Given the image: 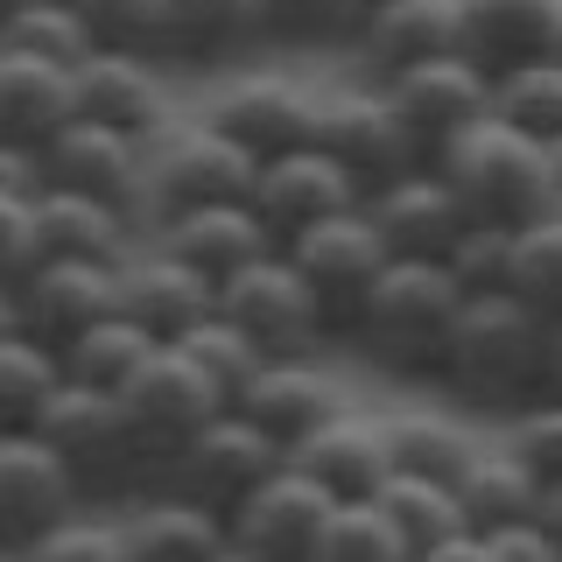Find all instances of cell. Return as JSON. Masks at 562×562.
<instances>
[{
	"instance_id": "6da1fadb",
	"label": "cell",
	"mask_w": 562,
	"mask_h": 562,
	"mask_svg": "<svg viewBox=\"0 0 562 562\" xmlns=\"http://www.w3.org/2000/svg\"><path fill=\"white\" fill-rule=\"evenodd\" d=\"M457 310H464V289L450 281L443 260H394L386 254V268L359 295V316H351L345 338L394 380H436Z\"/></svg>"
},
{
	"instance_id": "7a4b0ae2",
	"label": "cell",
	"mask_w": 562,
	"mask_h": 562,
	"mask_svg": "<svg viewBox=\"0 0 562 562\" xmlns=\"http://www.w3.org/2000/svg\"><path fill=\"white\" fill-rule=\"evenodd\" d=\"M541 330L549 324L506 289L464 295V310H457V324L443 338L436 380H443L457 401H471V408L514 415L541 394Z\"/></svg>"
},
{
	"instance_id": "3957f363",
	"label": "cell",
	"mask_w": 562,
	"mask_h": 562,
	"mask_svg": "<svg viewBox=\"0 0 562 562\" xmlns=\"http://www.w3.org/2000/svg\"><path fill=\"white\" fill-rule=\"evenodd\" d=\"M429 169L443 176V190L457 198V211H464L471 225H506V233H520L527 218H541V211L555 204L549 140L506 127L499 113L471 120Z\"/></svg>"
},
{
	"instance_id": "277c9868",
	"label": "cell",
	"mask_w": 562,
	"mask_h": 562,
	"mask_svg": "<svg viewBox=\"0 0 562 562\" xmlns=\"http://www.w3.org/2000/svg\"><path fill=\"white\" fill-rule=\"evenodd\" d=\"M113 408H120V429H127L140 471H162V457L183 443L198 422L218 415L225 394H218V386H211L176 345H155L148 359H140L134 373L113 386Z\"/></svg>"
},
{
	"instance_id": "5b68a950",
	"label": "cell",
	"mask_w": 562,
	"mask_h": 562,
	"mask_svg": "<svg viewBox=\"0 0 562 562\" xmlns=\"http://www.w3.org/2000/svg\"><path fill=\"white\" fill-rule=\"evenodd\" d=\"M281 254H289L295 274L310 281L316 310H324V338H345L351 316H359V295L373 289V274L386 268V239H380V225L366 218V204L324 211L316 225L281 239Z\"/></svg>"
},
{
	"instance_id": "8992f818",
	"label": "cell",
	"mask_w": 562,
	"mask_h": 562,
	"mask_svg": "<svg viewBox=\"0 0 562 562\" xmlns=\"http://www.w3.org/2000/svg\"><path fill=\"white\" fill-rule=\"evenodd\" d=\"M29 429L64 457V471L78 479L85 499H105V492H120L127 479H140V457L127 443V429H120V408H113L105 386H85V380L64 373L49 386V401L35 408Z\"/></svg>"
},
{
	"instance_id": "52a82bcc",
	"label": "cell",
	"mask_w": 562,
	"mask_h": 562,
	"mask_svg": "<svg viewBox=\"0 0 562 562\" xmlns=\"http://www.w3.org/2000/svg\"><path fill=\"white\" fill-rule=\"evenodd\" d=\"M274 464H281V443H274V436H260L239 408H218V415L198 422V429H190L183 443L162 457L155 485L183 492V499L211 506V514H233V506H239L260 479H268Z\"/></svg>"
},
{
	"instance_id": "ba28073f",
	"label": "cell",
	"mask_w": 562,
	"mask_h": 562,
	"mask_svg": "<svg viewBox=\"0 0 562 562\" xmlns=\"http://www.w3.org/2000/svg\"><path fill=\"white\" fill-rule=\"evenodd\" d=\"M254 183V155L233 148L218 127H162L148 140V176H140V211L148 218H169V211L190 204H225L246 198Z\"/></svg>"
},
{
	"instance_id": "9c48e42d",
	"label": "cell",
	"mask_w": 562,
	"mask_h": 562,
	"mask_svg": "<svg viewBox=\"0 0 562 562\" xmlns=\"http://www.w3.org/2000/svg\"><path fill=\"white\" fill-rule=\"evenodd\" d=\"M218 316H233V324L254 338L268 359H289V351H310L324 338V310H316L310 281L295 274V260L268 246V254H254L246 268H233L218 281Z\"/></svg>"
},
{
	"instance_id": "30bf717a",
	"label": "cell",
	"mask_w": 562,
	"mask_h": 562,
	"mask_svg": "<svg viewBox=\"0 0 562 562\" xmlns=\"http://www.w3.org/2000/svg\"><path fill=\"white\" fill-rule=\"evenodd\" d=\"M380 92L401 113V127H408L415 155H422V169H429L436 155L471 127V120L492 113V78L471 57H457V49H450V57H429V64H408V70H394V78H380Z\"/></svg>"
},
{
	"instance_id": "8fae6325",
	"label": "cell",
	"mask_w": 562,
	"mask_h": 562,
	"mask_svg": "<svg viewBox=\"0 0 562 562\" xmlns=\"http://www.w3.org/2000/svg\"><path fill=\"white\" fill-rule=\"evenodd\" d=\"M310 140L359 183V198L380 190V183H394V176H408V169H422V155H415L408 127H401V113L386 105V92H345V99L316 105Z\"/></svg>"
},
{
	"instance_id": "7c38bea8",
	"label": "cell",
	"mask_w": 562,
	"mask_h": 562,
	"mask_svg": "<svg viewBox=\"0 0 562 562\" xmlns=\"http://www.w3.org/2000/svg\"><path fill=\"white\" fill-rule=\"evenodd\" d=\"M70 506H85L78 479L35 429H0V555H22L35 535H49Z\"/></svg>"
},
{
	"instance_id": "4fadbf2b",
	"label": "cell",
	"mask_w": 562,
	"mask_h": 562,
	"mask_svg": "<svg viewBox=\"0 0 562 562\" xmlns=\"http://www.w3.org/2000/svg\"><path fill=\"white\" fill-rule=\"evenodd\" d=\"M105 310H120V268L113 260H70L43 254L14 281V324L43 345H70L85 324H99Z\"/></svg>"
},
{
	"instance_id": "5bb4252c",
	"label": "cell",
	"mask_w": 562,
	"mask_h": 562,
	"mask_svg": "<svg viewBox=\"0 0 562 562\" xmlns=\"http://www.w3.org/2000/svg\"><path fill=\"white\" fill-rule=\"evenodd\" d=\"M330 492L316 485V479H303V471L281 457V464L260 479L246 499L225 514V535L233 541H246L254 555H268V562H310V549H316V535H324V520H330Z\"/></svg>"
},
{
	"instance_id": "9a60e30c",
	"label": "cell",
	"mask_w": 562,
	"mask_h": 562,
	"mask_svg": "<svg viewBox=\"0 0 562 562\" xmlns=\"http://www.w3.org/2000/svg\"><path fill=\"white\" fill-rule=\"evenodd\" d=\"M140 176H148V140L105 127V120L70 113L43 140V183L57 190H85V198H105L120 211H140Z\"/></svg>"
},
{
	"instance_id": "2e32d148",
	"label": "cell",
	"mask_w": 562,
	"mask_h": 562,
	"mask_svg": "<svg viewBox=\"0 0 562 562\" xmlns=\"http://www.w3.org/2000/svg\"><path fill=\"white\" fill-rule=\"evenodd\" d=\"M246 204H254V218L274 233V246L289 233H303L316 225L324 211H345L359 204V183L330 162L316 140H295V148L268 155V162H254V183H246Z\"/></svg>"
},
{
	"instance_id": "e0dca14e",
	"label": "cell",
	"mask_w": 562,
	"mask_h": 562,
	"mask_svg": "<svg viewBox=\"0 0 562 562\" xmlns=\"http://www.w3.org/2000/svg\"><path fill=\"white\" fill-rule=\"evenodd\" d=\"M70 113L105 120V127L155 140L169 127V85L155 57H127V49H92L85 64H70Z\"/></svg>"
},
{
	"instance_id": "ac0fdd59",
	"label": "cell",
	"mask_w": 562,
	"mask_h": 562,
	"mask_svg": "<svg viewBox=\"0 0 562 562\" xmlns=\"http://www.w3.org/2000/svg\"><path fill=\"white\" fill-rule=\"evenodd\" d=\"M359 204H366V218L380 225V239H386L394 260H443L457 246V233L471 225L436 169H408V176H394V183L366 190Z\"/></svg>"
},
{
	"instance_id": "d6986e66",
	"label": "cell",
	"mask_w": 562,
	"mask_h": 562,
	"mask_svg": "<svg viewBox=\"0 0 562 562\" xmlns=\"http://www.w3.org/2000/svg\"><path fill=\"white\" fill-rule=\"evenodd\" d=\"M225 408H239L260 436H274V443L289 450V443H303L316 422L338 415V386H330V373L310 366V351H289V359H260L254 380H246Z\"/></svg>"
},
{
	"instance_id": "ffe728a7",
	"label": "cell",
	"mask_w": 562,
	"mask_h": 562,
	"mask_svg": "<svg viewBox=\"0 0 562 562\" xmlns=\"http://www.w3.org/2000/svg\"><path fill=\"white\" fill-rule=\"evenodd\" d=\"M310 120H316V105L295 92L289 78L260 70V78H233L218 99H211L204 127H218L233 148H246L254 162H268V155L295 148V140H310Z\"/></svg>"
},
{
	"instance_id": "44dd1931",
	"label": "cell",
	"mask_w": 562,
	"mask_h": 562,
	"mask_svg": "<svg viewBox=\"0 0 562 562\" xmlns=\"http://www.w3.org/2000/svg\"><path fill=\"white\" fill-rule=\"evenodd\" d=\"M155 246L176 254L183 268H198L204 281H225L233 268H246L254 254H268L274 233L254 218V204H246V198H225V204H190V211L155 218Z\"/></svg>"
},
{
	"instance_id": "7402d4cb",
	"label": "cell",
	"mask_w": 562,
	"mask_h": 562,
	"mask_svg": "<svg viewBox=\"0 0 562 562\" xmlns=\"http://www.w3.org/2000/svg\"><path fill=\"white\" fill-rule=\"evenodd\" d=\"M562 0H457V57H471L485 78L514 64H535L555 49Z\"/></svg>"
},
{
	"instance_id": "603a6c76",
	"label": "cell",
	"mask_w": 562,
	"mask_h": 562,
	"mask_svg": "<svg viewBox=\"0 0 562 562\" xmlns=\"http://www.w3.org/2000/svg\"><path fill=\"white\" fill-rule=\"evenodd\" d=\"M120 310L134 316L140 330H148L155 345H169V338H183L198 316H211L218 310V281H204L198 268H183L176 254H127L120 260Z\"/></svg>"
},
{
	"instance_id": "cb8c5ba5",
	"label": "cell",
	"mask_w": 562,
	"mask_h": 562,
	"mask_svg": "<svg viewBox=\"0 0 562 562\" xmlns=\"http://www.w3.org/2000/svg\"><path fill=\"white\" fill-rule=\"evenodd\" d=\"M303 479H316L330 492V499H373L380 479L394 471V457H386V429L380 422H359V415H330V422H316V429L303 436V443H289L281 450Z\"/></svg>"
},
{
	"instance_id": "d4e9b609",
	"label": "cell",
	"mask_w": 562,
	"mask_h": 562,
	"mask_svg": "<svg viewBox=\"0 0 562 562\" xmlns=\"http://www.w3.org/2000/svg\"><path fill=\"white\" fill-rule=\"evenodd\" d=\"M120 535H127V562H204L225 541V514L155 485L120 514Z\"/></svg>"
},
{
	"instance_id": "484cf974",
	"label": "cell",
	"mask_w": 562,
	"mask_h": 562,
	"mask_svg": "<svg viewBox=\"0 0 562 562\" xmlns=\"http://www.w3.org/2000/svg\"><path fill=\"white\" fill-rule=\"evenodd\" d=\"M35 239L43 254H70V260H127L134 246V211L105 204V198H85V190H57L43 183L35 190Z\"/></svg>"
},
{
	"instance_id": "4316f807",
	"label": "cell",
	"mask_w": 562,
	"mask_h": 562,
	"mask_svg": "<svg viewBox=\"0 0 562 562\" xmlns=\"http://www.w3.org/2000/svg\"><path fill=\"white\" fill-rule=\"evenodd\" d=\"M351 35H359L366 64L380 78H394L408 64H429V57H450L457 49V0H386Z\"/></svg>"
},
{
	"instance_id": "83f0119b",
	"label": "cell",
	"mask_w": 562,
	"mask_h": 562,
	"mask_svg": "<svg viewBox=\"0 0 562 562\" xmlns=\"http://www.w3.org/2000/svg\"><path fill=\"white\" fill-rule=\"evenodd\" d=\"M70 120V70L22 57V49H0V134L43 148Z\"/></svg>"
},
{
	"instance_id": "f1b7e54d",
	"label": "cell",
	"mask_w": 562,
	"mask_h": 562,
	"mask_svg": "<svg viewBox=\"0 0 562 562\" xmlns=\"http://www.w3.org/2000/svg\"><path fill=\"white\" fill-rule=\"evenodd\" d=\"M268 35L260 0H169V64H225Z\"/></svg>"
},
{
	"instance_id": "f546056e",
	"label": "cell",
	"mask_w": 562,
	"mask_h": 562,
	"mask_svg": "<svg viewBox=\"0 0 562 562\" xmlns=\"http://www.w3.org/2000/svg\"><path fill=\"white\" fill-rule=\"evenodd\" d=\"M457 506H464V527L535 520V506H541V479L520 464L514 450H471L464 479H457Z\"/></svg>"
},
{
	"instance_id": "4dcf8cb0",
	"label": "cell",
	"mask_w": 562,
	"mask_h": 562,
	"mask_svg": "<svg viewBox=\"0 0 562 562\" xmlns=\"http://www.w3.org/2000/svg\"><path fill=\"white\" fill-rule=\"evenodd\" d=\"M148 351H155V338L134 324L127 310H105L99 324H85L70 345H57V359H64V373H70V380H85V386H105V394H113V386L127 380L134 366L148 359Z\"/></svg>"
},
{
	"instance_id": "1f68e13d",
	"label": "cell",
	"mask_w": 562,
	"mask_h": 562,
	"mask_svg": "<svg viewBox=\"0 0 562 562\" xmlns=\"http://www.w3.org/2000/svg\"><path fill=\"white\" fill-rule=\"evenodd\" d=\"M373 506H380L386 520H394V535L408 541V555L464 527L457 485H443V479H415V471H386V479H380V492H373Z\"/></svg>"
},
{
	"instance_id": "d6a6232c",
	"label": "cell",
	"mask_w": 562,
	"mask_h": 562,
	"mask_svg": "<svg viewBox=\"0 0 562 562\" xmlns=\"http://www.w3.org/2000/svg\"><path fill=\"white\" fill-rule=\"evenodd\" d=\"M506 295H520L541 324H555V316H562V204H549L541 218H527L520 233H514Z\"/></svg>"
},
{
	"instance_id": "836d02e7",
	"label": "cell",
	"mask_w": 562,
	"mask_h": 562,
	"mask_svg": "<svg viewBox=\"0 0 562 562\" xmlns=\"http://www.w3.org/2000/svg\"><path fill=\"white\" fill-rule=\"evenodd\" d=\"M64 380V359L57 345L29 338L22 324L0 330V429H29L35 408L49 401V386Z\"/></svg>"
},
{
	"instance_id": "e575fe53",
	"label": "cell",
	"mask_w": 562,
	"mask_h": 562,
	"mask_svg": "<svg viewBox=\"0 0 562 562\" xmlns=\"http://www.w3.org/2000/svg\"><path fill=\"white\" fill-rule=\"evenodd\" d=\"M380 429H386V457H394V471L443 479V485L464 479L471 450H479V443H471L457 422H443V415H394V422H380Z\"/></svg>"
},
{
	"instance_id": "d590c367",
	"label": "cell",
	"mask_w": 562,
	"mask_h": 562,
	"mask_svg": "<svg viewBox=\"0 0 562 562\" xmlns=\"http://www.w3.org/2000/svg\"><path fill=\"white\" fill-rule=\"evenodd\" d=\"M492 113L535 140H555L562 134V57H535V64L499 70L492 78Z\"/></svg>"
},
{
	"instance_id": "8d00e7d4",
	"label": "cell",
	"mask_w": 562,
	"mask_h": 562,
	"mask_svg": "<svg viewBox=\"0 0 562 562\" xmlns=\"http://www.w3.org/2000/svg\"><path fill=\"white\" fill-rule=\"evenodd\" d=\"M92 49H127V57L169 64V0H70Z\"/></svg>"
},
{
	"instance_id": "74e56055",
	"label": "cell",
	"mask_w": 562,
	"mask_h": 562,
	"mask_svg": "<svg viewBox=\"0 0 562 562\" xmlns=\"http://www.w3.org/2000/svg\"><path fill=\"white\" fill-rule=\"evenodd\" d=\"M310 562H415V555L373 499H338L330 520H324V535H316V549H310Z\"/></svg>"
},
{
	"instance_id": "f35d334b",
	"label": "cell",
	"mask_w": 562,
	"mask_h": 562,
	"mask_svg": "<svg viewBox=\"0 0 562 562\" xmlns=\"http://www.w3.org/2000/svg\"><path fill=\"white\" fill-rule=\"evenodd\" d=\"M0 49H22V57H43V64H85L92 57V35H85L78 8L70 0H29L0 22Z\"/></svg>"
},
{
	"instance_id": "ab89813d",
	"label": "cell",
	"mask_w": 562,
	"mask_h": 562,
	"mask_svg": "<svg viewBox=\"0 0 562 562\" xmlns=\"http://www.w3.org/2000/svg\"><path fill=\"white\" fill-rule=\"evenodd\" d=\"M176 351H183V359L190 366H198V373L211 380V386H218V394L225 401H233L239 394V386L246 380H254V366L260 359H268V351H260L254 338H246V330L233 324V316H218V310H211V316H198V324H190L183 330V338H169Z\"/></svg>"
},
{
	"instance_id": "60d3db41",
	"label": "cell",
	"mask_w": 562,
	"mask_h": 562,
	"mask_svg": "<svg viewBox=\"0 0 562 562\" xmlns=\"http://www.w3.org/2000/svg\"><path fill=\"white\" fill-rule=\"evenodd\" d=\"M14 562H127V535H120V514H70L35 535Z\"/></svg>"
},
{
	"instance_id": "b9f144b4",
	"label": "cell",
	"mask_w": 562,
	"mask_h": 562,
	"mask_svg": "<svg viewBox=\"0 0 562 562\" xmlns=\"http://www.w3.org/2000/svg\"><path fill=\"white\" fill-rule=\"evenodd\" d=\"M443 268H450V281L464 295L506 289V268H514V233H506V225H464L457 246L443 254Z\"/></svg>"
},
{
	"instance_id": "7bdbcfd3",
	"label": "cell",
	"mask_w": 562,
	"mask_h": 562,
	"mask_svg": "<svg viewBox=\"0 0 562 562\" xmlns=\"http://www.w3.org/2000/svg\"><path fill=\"white\" fill-rule=\"evenodd\" d=\"M506 450H514L541 485H555L562 479V401H527V408H514Z\"/></svg>"
},
{
	"instance_id": "ee69618b",
	"label": "cell",
	"mask_w": 562,
	"mask_h": 562,
	"mask_svg": "<svg viewBox=\"0 0 562 562\" xmlns=\"http://www.w3.org/2000/svg\"><path fill=\"white\" fill-rule=\"evenodd\" d=\"M35 260H43V239H35V198H8L0 190V281H22Z\"/></svg>"
},
{
	"instance_id": "f6af8a7d",
	"label": "cell",
	"mask_w": 562,
	"mask_h": 562,
	"mask_svg": "<svg viewBox=\"0 0 562 562\" xmlns=\"http://www.w3.org/2000/svg\"><path fill=\"white\" fill-rule=\"evenodd\" d=\"M268 8V35L310 43V35H338V0H260Z\"/></svg>"
},
{
	"instance_id": "bcb514c9",
	"label": "cell",
	"mask_w": 562,
	"mask_h": 562,
	"mask_svg": "<svg viewBox=\"0 0 562 562\" xmlns=\"http://www.w3.org/2000/svg\"><path fill=\"white\" fill-rule=\"evenodd\" d=\"M479 535H485V555L492 562H555L541 520H506V527H479Z\"/></svg>"
},
{
	"instance_id": "7dc6e473",
	"label": "cell",
	"mask_w": 562,
	"mask_h": 562,
	"mask_svg": "<svg viewBox=\"0 0 562 562\" xmlns=\"http://www.w3.org/2000/svg\"><path fill=\"white\" fill-rule=\"evenodd\" d=\"M0 190H8V198H35V190H43V148L0 134Z\"/></svg>"
},
{
	"instance_id": "c3c4849f",
	"label": "cell",
	"mask_w": 562,
	"mask_h": 562,
	"mask_svg": "<svg viewBox=\"0 0 562 562\" xmlns=\"http://www.w3.org/2000/svg\"><path fill=\"white\" fill-rule=\"evenodd\" d=\"M415 562H492V555H485V535H479V527H457V535L415 549Z\"/></svg>"
},
{
	"instance_id": "681fc988",
	"label": "cell",
	"mask_w": 562,
	"mask_h": 562,
	"mask_svg": "<svg viewBox=\"0 0 562 562\" xmlns=\"http://www.w3.org/2000/svg\"><path fill=\"white\" fill-rule=\"evenodd\" d=\"M535 401H562V316L541 330V394Z\"/></svg>"
},
{
	"instance_id": "f907efd6",
	"label": "cell",
	"mask_w": 562,
	"mask_h": 562,
	"mask_svg": "<svg viewBox=\"0 0 562 562\" xmlns=\"http://www.w3.org/2000/svg\"><path fill=\"white\" fill-rule=\"evenodd\" d=\"M535 520H541V535H549V549H555V562H562V479H555V485H541Z\"/></svg>"
},
{
	"instance_id": "816d5d0a",
	"label": "cell",
	"mask_w": 562,
	"mask_h": 562,
	"mask_svg": "<svg viewBox=\"0 0 562 562\" xmlns=\"http://www.w3.org/2000/svg\"><path fill=\"white\" fill-rule=\"evenodd\" d=\"M373 8H386V0H338V35H351V29H359Z\"/></svg>"
},
{
	"instance_id": "f5cc1de1",
	"label": "cell",
	"mask_w": 562,
	"mask_h": 562,
	"mask_svg": "<svg viewBox=\"0 0 562 562\" xmlns=\"http://www.w3.org/2000/svg\"><path fill=\"white\" fill-rule=\"evenodd\" d=\"M204 562H268V555H254L246 541H233V535H225V541H218V549H211Z\"/></svg>"
},
{
	"instance_id": "db71d44e",
	"label": "cell",
	"mask_w": 562,
	"mask_h": 562,
	"mask_svg": "<svg viewBox=\"0 0 562 562\" xmlns=\"http://www.w3.org/2000/svg\"><path fill=\"white\" fill-rule=\"evenodd\" d=\"M549 176H555V204H562V134L549 140Z\"/></svg>"
},
{
	"instance_id": "11a10c76",
	"label": "cell",
	"mask_w": 562,
	"mask_h": 562,
	"mask_svg": "<svg viewBox=\"0 0 562 562\" xmlns=\"http://www.w3.org/2000/svg\"><path fill=\"white\" fill-rule=\"evenodd\" d=\"M0 330H14V289L0 281Z\"/></svg>"
},
{
	"instance_id": "9f6ffc18",
	"label": "cell",
	"mask_w": 562,
	"mask_h": 562,
	"mask_svg": "<svg viewBox=\"0 0 562 562\" xmlns=\"http://www.w3.org/2000/svg\"><path fill=\"white\" fill-rule=\"evenodd\" d=\"M14 8H29V0H0V22H8V14H14Z\"/></svg>"
},
{
	"instance_id": "6f0895ef",
	"label": "cell",
	"mask_w": 562,
	"mask_h": 562,
	"mask_svg": "<svg viewBox=\"0 0 562 562\" xmlns=\"http://www.w3.org/2000/svg\"><path fill=\"white\" fill-rule=\"evenodd\" d=\"M549 57H562V22H555V49H549Z\"/></svg>"
},
{
	"instance_id": "680465c9",
	"label": "cell",
	"mask_w": 562,
	"mask_h": 562,
	"mask_svg": "<svg viewBox=\"0 0 562 562\" xmlns=\"http://www.w3.org/2000/svg\"><path fill=\"white\" fill-rule=\"evenodd\" d=\"M0 562H8V555H0Z\"/></svg>"
}]
</instances>
